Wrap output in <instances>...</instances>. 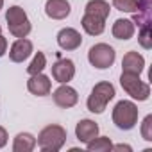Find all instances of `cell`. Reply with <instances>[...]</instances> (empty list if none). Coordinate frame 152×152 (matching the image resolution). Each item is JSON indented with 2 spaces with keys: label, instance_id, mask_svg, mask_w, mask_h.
I'll return each instance as SVG.
<instances>
[{
  "label": "cell",
  "instance_id": "obj_7",
  "mask_svg": "<svg viewBox=\"0 0 152 152\" xmlns=\"http://www.w3.org/2000/svg\"><path fill=\"white\" fill-rule=\"evenodd\" d=\"M75 75V64L72 59H59L52 64V77L61 83V84H66L68 81L73 79Z\"/></svg>",
  "mask_w": 152,
  "mask_h": 152
},
{
  "label": "cell",
  "instance_id": "obj_18",
  "mask_svg": "<svg viewBox=\"0 0 152 152\" xmlns=\"http://www.w3.org/2000/svg\"><path fill=\"white\" fill-rule=\"evenodd\" d=\"M34 147H36V138L29 132H20L15 138V143H13L15 152H31Z\"/></svg>",
  "mask_w": 152,
  "mask_h": 152
},
{
  "label": "cell",
  "instance_id": "obj_27",
  "mask_svg": "<svg viewBox=\"0 0 152 152\" xmlns=\"http://www.w3.org/2000/svg\"><path fill=\"white\" fill-rule=\"evenodd\" d=\"M111 150H131V147L129 145H113Z\"/></svg>",
  "mask_w": 152,
  "mask_h": 152
},
{
  "label": "cell",
  "instance_id": "obj_11",
  "mask_svg": "<svg viewBox=\"0 0 152 152\" xmlns=\"http://www.w3.org/2000/svg\"><path fill=\"white\" fill-rule=\"evenodd\" d=\"M27 88L32 95H38V97H43V95H48L50 93V79L43 73H36V75H31V79L27 81Z\"/></svg>",
  "mask_w": 152,
  "mask_h": 152
},
{
  "label": "cell",
  "instance_id": "obj_10",
  "mask_svg": "<svg viewBox=\"0 0 152 152\" xmlns=\"http://www.w3.org/2000/svg\"><path fill=\"white\" fill-rule=\"evenodd\" d=\"M32 54V43L25 38H18L9 48V59L13 63H23Z\"/></svg>",
  "mask_w": 152,
  "mask_h": 152
},
{
  "label": "cell",
  "instance_id": "obj_16",
  "mask_svg": "<svg viewBox=\"0 0 152 152\" xmlns=\"http://www.w3.org/2000/svg\"><path fill=\"white\" fill-rule=\"evenodd\" d=\"M83 29L88 32V34H91V36H99V34H102L104 32V29H106V20L104 18H99V16H95V15H84L83 16Z\"/></svg>",
  "mask_w": 152,
  "mask_h": 152
},
{
  "label": "cell",
  "instance_id": "obj_22",
  "mask_svg": "<svg viewBox=\"0 0 152 152\" xmlns=\"http://www.w3.org/2000/svg\"><path fill=\"white\" fill-rule=\"evenodd\" d=\"M113 6L124 13H134L138 9V0H113Z\"/></svg>",
  "mask_w": 152,
  "mask_h": 152
},
{
  "label": "cell",
  "instance_id": "obj_1",
  "mask_svg": "<svg viewBox=\"0 0 152 152\" xmlns=\"http://www.w3.org/2000/svg\"><path fill=\"white\" fill-rule=\"evenodd\" d=\"M66 141V131L61 125H47L39 136H38V145L43 152H57Z\"/></svg>",
  "mask_w": 152,
  "mask_h": 152
},
{
  "label": "cell",
  "instance_id": "obj_23",
  "mask_svg": "<svg viewBox=\"0 0 152 152\" xmlns=\"http://www.w3.org/2000/svg\"><path fill=\"white\" fill-rule=\"evenodd\" d=\"M138 41L143 48H152V29L150 27H140V36Z\"/></svg>",
  "mask_w": 152,
  "mask_h": 152
},
{
  "label": "cell",
  "instance_id": "obj_26",
  "mask_svg": "<svg viewBox=\"0 0 152 152\" xmlns=\"http://www.w3.org/2000/svg\"><path fill=\"white\" fill-rule=\"evenodd\" d=\"M6 143H7V131L4 127H0V148H2Z\"/></svg>",
  "mask_w": 152,
  "mask_h": 152
},
{
  "label": "cell",
  "instance_id": "obj_9",
  "mask_svg": "<svg viewBox=\"0 0 152 152\" xmlns=\"http://www.w3.org/2000/svg\"><path fill=\"white\" fill-rule=\"evenodd\" d=\"M57 43L63 50H75V48H79L81 43H83V38L81 34L72 29V27H66V29H61L59 34H57Z\"/></svg>",
  "mask_w": 152,
  "mask_h": 152
},
{
  "label": "cell",
  "instance_id": "obj_2",
  "mask_svg": "<svg viewBox=\"0 0 152 152\" xmlns=\"http://www.w3.org/2000/svg\"><path fill=\"white\" fill-rule=\"evenodd\" d=\"M115 97V86L111 83H99L95 84V88L91 90V95L88 97V109L91 113H104L106 106L109 104V100H113Z\"/></svg>",
  "mask_w": 152,
  "mask_h": 152
},
{
  "label": "cell",
  "instance_id": "obj_24",
  "mask_svg": "<svg viewBox=\"0 0 152 152\" xmlns=\"http://www.w3.org/2000/svg\"><path fill=\"white\" fill-rule=\"evenodd\" d=\"M141 136H143V140L152 141V116L150 115L145 116V120L141 124Z\"/></svg>",
  "mask_w": 152,
  "mask_h": 152
},
{
  "label": "cell",
  "instance_id": "obj_20",
  "mask_svg": "<svg viewBox=\"0 0 152 152\" xmlns=\"http://www.w3.org/2000/svg\"><path fill=\"white\" fill-rule=\"evenodd\" d=\"M111 147H113V143L107 136H102V138L95 136L93 140L88 141V150H91V152H109Z\"/></svg>",
  "mask_w": 152,
  "mask_h": 152
},
{
  "label": "cell",
  "instance_id": "obj_6",
  "mask_svg": "<svg viewBox=\"0 0 152 152\" xmlns=\"http://www.w3.org/2000/svg\"><path fill=\"white\" fill-rule=\"evenodd\" d=\"M115 57H116L115 48L109 47L107 43H97V45H93V47L90 48V52H88L90 63H91L95 68H99V70L109 68V66L115 63Z\"/></svg>",
  "mask_w": 152,
  "mask_h": 152
},
{
  "label": "cell",
  "instance_id": "obj_17",
  "mask_svg": "<svg viewBox=\"0 0 152 152\" xmlns=\"http://www.w3.org/2000/svg\"><path fill=\"white\" fill-rule=\"evenodd\" d=\"M113 36L116 39H131L134 36V23L132 20L120 18L113 23Z\"/></svg>",
  "mask_w": 152,
  "mask_h": 152
},
{
  "label": "cell",
  "instance_id": "obj_3",
  "mask_svg": "<svg viewBox=\"0 0 152 152\" xmlns=\"http://www.w3.org/2000/svg\"><path fill=\"white\" fill-rule=\"evenodd\" d=\"M113 122L118 129L129 131L138 122V107L131 100H120L113 109Z\"/></svg>",
  "mask_w": 152,
  "mask_h": 152
},
{
  "label": "cell",
  "instance_id": "obj_5",
  "mask_svg": "<svg viewBox=\"0 0 152 152\" xmlns=\"http://www.w3.org/2000/svg\"><path fill=\"white\" fill-rule=\"evenodd\" d=\"M120 84L125 90V93L131 95L136 100H147L148 95H150V86L147 83L140 81V75H136V73L122 72V75H120Z\"/></svg>",
  "mask_w": 152,
  "mask_h": 152
},
{
  "label": "cell",
  "instance_id": "obj_21",
  "mask_svg": "<svg viewBox=\"0 0 152 152\" xmlns=\"http://www.w3.org/2000/svg\"><path fill=\"white\" fill-rule=\"evenodd\" d=\"M45 64H47V59H45L43 52H38V54L34 56L32 63L27 66V72H29V75H36V73H41V72H43V68H45Z\"/></svg>",
  "mask_w": 152,
  "mask_h": 152
},
{
  "label": "cell",
  "instance_id": "obj_15",
  "mask_svg": "<svg viewBox=\"0 0 152 152\" xmlns=\"http://www.w3.org/2000/svg\"><path fill=\"white\" fill-rule=\"evenodd\" d=\"M75 136L79 141L88 143L90 140H93L95 136H99V125L93 120H81L75 127Z\"/></svg>",
  "mask_w": 152,
  "mask_h": 152
},
{
  "label": "cell",
  "instance_id": "obj_25",
  "mask_svg": "<svg viewBox=\"0 0 152 152\" xmlns=\"http://www.w3.org/2000/svg\"><path fill=\"white\" fill-rule=\"evenodd\" d=\"M6 50H7V39H6L2 34H0V57L6 54Z\"/></svg>",
  "mask_w": 152,
  "mask_h": 152
},
{
  "label": "cell",
  "instance_id": "obj_28",
  "mask_svg": "<svg viewBox=\"0 0 152 152\" xmlns=\"http://www.w3.org/2000/svg\"><path fill=\"white\" fill-rule=\"evenodd\" d=\"M2 6H4V0H0V9H2Z\"/></svg>",
  "mask_w": 152,
  "mask_h": 152
},
{
  "label": "cell",
  "instance_id": "obj_8",
  "mask_svg": "<svg viewBox=\"0 0 152 152\" xmlns=\"http://www.w3.org/2000/svg\"><path fill=\"white\" fill-rule=\"evenodd\" d=\"M79 100V95L77 91H75L72 86L68 84H61L56 91H54V102L63 107V109H68V107H73L75 104H77Z\"/></svg>",
  "mask_w": 152,
  "mask_h": 152
},
{
  "label": "cell",
  "instance_id": "obj_19",
  "mask_svg": "<svg viewBox=\"0 0 152 152\" xmlns=\"http://www.w3.org/2000/svg\"><path fill=\"white\" fill-rule=\"evenodd\" d=\"M88 15H95L99 18H107L109 16V4L106 0H90L86 4V9H84Z\"/></svg>",
  "mask_w": 152,
  "mask_h": 152
},
{
  "label": "cell",
  "instance_id": "obj_14",
  "mask_svg": "<svg viewBox=\"0 0 152 152\" xmlns=\"http://www.w3.org/2000/svg\"><path fill=\"white\" fill-rule=\"evenodd\" d=\"M150 15L152 0H138V9L134 11L132 23H138V27H150Z\"/></svg>",
  "mask_w": 152,
  "mask_h": 152
},
{
  "label": "cell",
  "instance_id": "obj_12",
  "mask_svg": "<svg viewBox=\"0 0 152 152\" xmlns=\"http://www.w3.org/2000/svg\"><path fill=\"white\" fill-rule=\"evenodd\" d=\"M45 13L52 20H63L70 15V4L66 0H47Z\"/></svg>",
  "mask_w": 152,
  "mask_h": 152
},
{
  "label": "cell",
  "instance_id": "obj_4",
  "mask_svg": "<svg viewBox=\"0 0 152 152\" xmlns=\"http://www.w3.org/2000/svg\"><path fill=\"white\" fill-rule=\"evenodd\" d=\"M6 20H7V27L9 32L15 38H25L31 32V22L25 15V11L20 6H13L7 9L6 13Z\"/></svg>",
  "mask_w": 152,
  "mask_h": 152
},
{
  "label": "cell",
  "instance_id": "obj_13",
  "mask_svg": "<svg viewBox=\"0 0 152 152\" xmlns=\"http://www.w3.org/2000/svg\"><path fill=\"white\" fill-rule=\"evenodd\" d=\"M143 66H145V59H143V56L138 54V52H127V54L124 56V59H122V68H124V72H127V73H136V75H140V73L143 72Z\"/></svg>",
  "mask_w": 152,
  "mask_h": 152
}]
</instances>
